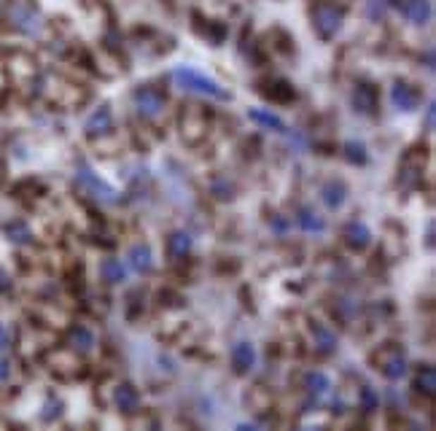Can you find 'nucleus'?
<instances>
[{"instance_id": "36", "label": "nucleus", "mask_w": 436, "mask_h": 431, "mask_svg": "<svg viewBox=\"0 0 436 431\" xmlns=\"http://www.w3.org/2000/svg\"><path fill=\"white\" fill-rule=\"evenodd\" d=\"M6 97V70L0 68V100Z\"/></svg>"}, {"instance_id": "4", "label": "nucleus", "mask_w": 436, "mask_h": 431, "mask_svg": "<svg viewBox=\"0 0 436 431\" xmlns=\"http://www.w3.org/2000/svg\"><path fill=\"white\" fill-rule=\"evenodd\" d=\"M132 103L143 119H156L165 111V94L154 87H137L132 92Z\"/></svg>"}, {"instance_id": "38", "label": "nucleus", "mask_w": 436, "mask_h": 431, "mask_svg": "<svg viewBox=\"0 0 436 431\" xmlns=\"http://www.w3.org/2000/svg\"><path fill=\"white\" fill-rule=\"evenodd\" d=\"M428 246H434V224H428Z\"/></svg>"}, {"instance_id": "2", "label": "nucleus", "mask_w": 436, "mask_h": 431, "mask_svg": "<svg viewBox=\"0 0 436 431\" xmlns=\"http://www.w3.org/2000/svg\"><path fill=\"white\" fill-rule=\"evenodd\" d=\"M178 127H181V138L189 146H199L202 140L208 138L211 130V116L205 113V108L199 106H186L178 116Z\"/></svg>"}, {"instance_id": "15", "label": "nucleus", "mask_w": 436, "mask_h": 431, "mask_svg": "<svg viewBox=\"0 0 436 431\" xmlns=\"http://www.w3.org/2000/svg\"><path fill=\"white\" fill-rule=\"evenodd\" d=\"M401 11L412 25H425L431 19V0H404Z\"/></svg>"}, {"instance_id": "32", "label": "nucleus", "mask_w": 436, "mask_h": 431, "mask_svg": "<svg viewBox=\"0 0 436 431\" xmlns=\"http://www.w3.org/2000/svg\"><path fill=\"white\" fill-rule=\"evenodd\" d=\"M434 124H436V106L434 103H428V111H425V130L431 132V130H434Z\"/></svg>"}, {"instance_id": "10", "label": "nucleus", "mask_w": 436, "mask_h": 431, "mask_svg": "<svg viewBox=\"0 0 436 431\" xmlns=\"http://www.w3.org/2000/svg\"><path fill=\"white\" fill-rule=\"evenodd\" d=\"M113 401H116L119 413H124V416H132V413H137V407H140V394H137L135 385L121 383L119 388H116V394H113Z\"/></svg>"}, {"instance_id": "3", "label": "nucleus", "mask_w": 436, "mask_h": 431, "mask_svg": "<svg viewBox=\"0 0 436 431\" xmlns=\"http://www.w3.org/2000/svg\"><path fill=\"white\" fill-rule=\"evenodd\" d=\"M342 19H345V11L342 8H337V6H331V3H320L316 6V11H313V27L320 38H334L340 27H342Z\"/></svg>"}, {"instance_id": "12", "label": "nucleus", "mask_w": 436, "mask_h": 431, "mask_svg": "<svg viewBox=\"0 0 436 431\" xmlns=\"http://www.w3.org/2000/svg\"><path fill=\"white\" fill-rule=\"evenodd\" d=\"M261 92L267 94L270 100H275V103H291V100L297 97L294 87L288 84L286 78H272V81H264V84H261Z\"/></svg>"}, {"instance_id": "16", "label": "nucleus", "mask_w": 436, "mask_h": 431, "mask_svg": "<svg viewBox=\"0 0 436 431\" xmlns=\"http://www.w3.org/2000/svg\"><path fill=\"white\" fill-rule=\"evenodd\" d=\"M248 119L256 122L259 127H264V130H272V132H286L288 130L286 122L280 116H275L272 111H264V108H251L248 111Z\"/></svg>"}, {"instance_id": "20", "label": "nucleus", "mask_w": 436, "mask_h": 431, "mask_svg": "<svg viewBox=\"0 0 436 431\" xmlns=\"http://www.w3.org/2000/svg\"><path fill=\"white\" fill-rule=\"evenodd\" d=\"M167 251H170V256H175V259H183L189 251H192V235L189 232H173L170 237H167Z\"/></svg>"}, {"instance_id": "19", "label": "nucleus", "mask_w": 436, "mask_h": 431, "mask_svg": "<svg viewBox=\"0 0 436 431\" xmlns=\"http://www.w3.org/2000/svg\"><path fill=\"white\" fill-rule=\"evenodd\" d=\"M313 337H316L318 354L329 356L337 351V337H334V332H331L329 326H323V323H313Z\"/></svg>"}, {"instance_id": "8", "label": "nucleus", "mask_w": 436, "mask_h": 431, "mask_svg": "<svg viewBox=\"0 0 436 431\" xmlns=\"http://www.w3.org/2000/svg\"><path fill=\"white\" fill-rule=\"evenodd\" d=\"M391 103L399 111H415L421 106V92L406 81H396L391 87Z\"/></svg>"}, {"instance_id": "17", "label": "nucleus", "mask_w": 436, "mask_h": 431, "mask_svg": "<svg viewBox=\"0 0 436 431\" xmlns=\"http://www.w3.org/2000/svg\"><path fill=\"white\" fill-rule=\"evenodd\" d=\"M130 264L135 273H151L154 270V256H151V248L146 243H137V246L130 248Z\"/></svg>"}, {"instance_id": "35", "label": "nucleus", "mask_w": 436, "mask_h": 431, "mask_svg": "<svg viewBox=\"0 0 436 431\" xmlns=\"http://www.w3.org/2000/svg\"><path fill=\"white\" fill-rule=\"evenodd\" d=\"M272 227H275L278 232H283V230H286V221H283L280 216H275V218H272Z\"/></svg>"}, {"instance_id": "5", "label": "nucleus", "mask_w": 436, "mask_h": 431, "mask_svg": "<svg viewBox=\"0 0 436 431\" xmlns=\"http://www.w3.org/2000/svg\"><path fill=\"white\" fill-rule=\"evenodd\" d=\"M75 181L81 186H87L89 189L92 194L97 197V200H103V202H108V205H113V202H119V194H116V189L113 186H108L103 178H97L94 173H92L89 168H78V173H75Z\"/></svg>"}, {"instance_id": "21", "label": "nucleus", "mask_w": 436, "mask_h": 431, "mask_svg": "<svg viewBox=\"0 0 436 431\" xmlns=\"http://www.w3.org/2000/svg\"><path fill=\"white\" fill-rule=\"evenodd\" d=\"M320 200H323V205H326V208H331V211L342 208V202H345V186L337 184V181L323 184V189H320Z\"/></svg>"}, {"instance_id": "1", "label": "nucleus", "mask_w": 436, "mask_h": 431, "mask_svg": "<svg viewBox=\"0 0 436 431\" xmlns=\"http://www.w3.org/2000/svg\"><path fill=\"white\" fill-rule=\"evenodd\" d=\"M173 78H175V84H178L181 89H186V92L202 94V97H213V100H232V94L226 92L218 81H213V78H208L205 73L194 70V68L181 65V68L173 70Z\"/></svg>"}, {"instance_id": "28", "label": "nucleus", "mask_w": 436, "mask_h": 431, "mask_svg": "<svg viewBox=\"0 0 436 431\" xmlns=\"http://www.w3.org/2000/svg\"><path fill=\"white\" fill-rule=\"evenodd\" d=\"M377 404H380V399H377V394H375V388H361V407L366 410V413H375L377 410Z\"/></svg>"}, {"instance_id": "31", "label": "nucleus", "mask_w": 436, "mask_h": 431, "mask_svg": "<svg viewBox=\"0 0 436 431\" xmlns=\"http://www.w3.org/2000/svg\"><path fill=\"white\" fill-rule=\"evenodd\" d=\"M385 8H388V0H369V8L366 11H369L372 19H380V16L385 14Z\"/></svg>"}, {"instance_id": "6", "label": "nucleus", "mask_w": 436, "mask_h": 431, "mask_svg": "<svg viewBox=\"0 0 436 431\" xmlns=\"http://www.w3.org/2000/svg\"><path fill=\"white\" fill-rule=\"evenodd\" d=\"M375 361H377V370L382 372L388 380H399V377H404L406 375L404 354H401L399 348H382V351L375 356Z\"/></svg>"}, {"instance_id": "37", "label": "nucleus", "mask_w": 436, "mask_h": 431, "mask_svg": "<svg viewBox=\"0 0 436 431\" xmlns=\"http://www.w3.org/2000/svg\"><path fill=\"white\" fill-rule=\"evenodd\" d=\"M0 289H8V275L6 273H0Z\"/></svg>"}, {"instance_id": "7", "label": "nucleus", "mask_w": 436, "mask_h": 431, "mask_svg": "<svg viewBox=\"0 0 436 431\" xmlns=\"http://www.w3.org/2000/svg\"><path fill=\"white\" fill-rule=\"evenodd\" d=\"M11 25H14L16 30H22L25 35H35V32L41 30V16L38 11L27 6V3H19L11 8Z\"/></svg>"}, {"instance_id": "22", "label": "nucleus", "mask_w": 436, "mask_h": 431, "mask_svg": "<svg viewBox=\"0 0 436 431\" xmlns=\"http://www.w3.org/2000/svg\"><path fill=\"white\" fill-rule=\"evenodd\" d=\"M415 388H418L421 394H425V396H434L436 394V370L431 364L421 367L418 377H415Z\"/></svg>"}, {"instance_id": "29", "label": "nucleus", "mask_w": 436, "mask_h": 431, "mask_svg": "<svg viewBox=\"0 0 436 431\" xmlns=\"http://www.w3.org/2000/svg\"><path fill=\"white\" fill-rule=\"evenodd\" d=\"M213 194H216L218 200H229V197H232V186H229V181H226V178H216V181H213Z\"/></svg>"}, {"instance_id": "33", "label": "nucleus", "mask_w": 436, "mask_h": 431, "mask_svg": "<svg viewBox=\"0 0 436 431\" xmlns=\"http://www.w3.org/2000/svg\"><path fill=\"white\" fill-rule=\"evenodd\" d=\"M8 345H11V337H8V329L0 323V354L3 351H8Z\"/></svg>"}, {"instance_id": "24", "label": "nucleus", "mask_w": 436, "mask_h": 431, "mask_svg": "<svg viewBox=\"0 0 436 431\" xmlns=\"http://www.w3.org/2000/svg\"><path fill=\"white\" fill-rule=\"evenodd\" d=\"M297 221H299V227L304 232H323L326 230V221H323L318 213H313L310 208H301L299 216H297Z\"/></svg>"}, {"instance_id": "14", "label": "nucleus", "mask_w": 436, "mask_h": 431, "mask_svg": "<svg viewBox=\"0 0 436 431\" xmlns=\"http://www.w3.org/2000/svg\"><path fill=\"white\" fill-rule=\"evenodd\" d=\"M353 108L359 113H375L377 111V89L372 84H359L353 89Z\"/></svg>"}, {"instance_id": "25", "label": "nucleus", "mask_w": 436, "mask_h": 431, "mask_svg": "<svg viewBox=\"0 0 436 431\" xmlns=\"http://www.w3.org/2000/svg\"><path fill=\"white\" fill-rule=\"evenodd\" d=\"M3 230H6V235H8V240L16 243V246H27V243L32 240L27 224H22V221H11V224H6Z\"/></svg>"}, {"instance_id": "23", "label": "nucleus", "mask_w": 436, "mask_h": 431, "mask_svg": "<svg viewBox=\"0 0 436 431\" xmlns=\"http://www.w3.org/2000/svg\"><path fill=\"white\" fill-rule=\"evenodd\" d=\"M304 388H307L310 396H316L318 399V396H323V394L331 388V380L323 375V372H310V375L304 377Z\"/></svg>"}, {"instance_id": "11", "label": "nucleus", "mask_w": 436, "mask_h": 431, "mask_svg": "<svg viewBox=\"0 0 436 431\" xmlns=\"http://www.w3.org/2000/svg\"><path fill=\"white\" fill-rule=\"evenodd\" d=\"M342 237H345V243L353 251H363V248L372 243V232L366 230V224H361V221H350L345 230H342Z\"/></svg>"}, {"instance_id": "13", "label": "nucleus", "mask_w": 436, "mask_h": 431, "mask_svg": "<svg viewBox=\"0 0 436 431\" xmlns=\"http://www.w3.org/2000/svg\"><path fill=\"white\" fill-rule=\"evenodd\" d=\"M256 364V351L251 342H237L235 345V351H232V367L237 375H245V372H251Z\"/></svg>"}, {"instance_id": "27", "label": "nucleus", "mask_w": 436, "mask_h": 431, "mask_svg": "<svg viewBox=\"0 0 436 431\" xmlns=\"http://www.w3.org/2000/svg\"><path fill=\"white\" fill-rule=\"evenodd\" d=\"M345 156L353 162V165H363V162H366V149H363V143L347 140L345 143Z\"/></svg>"}, {"instance_id": "9", "label": "nucleus", "mask_w": 436, "mask_h": 431, "mask_svg": "<svg viewBox=\"0 0 436 431\" xmlns=\"http://www.w3.org/2000/svg\"><path fill=\"white\" fill-rule=\"evenodd\" d=\"M111 127H113V113H111L108 106L97 108L89 119H87V124H84V130H87L89 138H103V135L111 132Z\"/></svg>"}, {"instance_id": "18", "label": "nucleus", "mask_w": 436, "mask_h": 431, "mask_svg": "<svg viewBox=\"0 0 436 431\" xmlns=\"http://www.w3.org/2000/svg\"><path fill=\"white\" fill-rule=\"evenodd\" d=\"M68 345L78 351V354H89L94 348V335H92L87 326H73L70 335H68Z\"/></svg>"}, {"instance_id": "34", "label": "nucleus", "mask_w": 436, "mask_h": 431, "mask_svg": "<svg viewBox=\"0 0 436 431\" xmlns=\"http://www.w3.org/2000/svg\"><path fill=\"white\" fill-rule=\"evenodd\" d=\"M8 375H11L8 361H0V383H6V380H8Z\"/></svg>"}, {"instance_id": "26", "label": "nucleus", "mask_w": 436, "mask_h": 431, "mask_svg": "<svg viewBox=\"0 0 436 431\" xmlns=\"http://www.w3.org/2000/svg\"><path fill=\"white\" fill-rule=\"evenodd\" d=\"M100 273L106 277L108 283H121L124 280V267H121L119 259H106V262L100 264Z\"/></svg>"}, {"instance_id": "30", "label": "nucleus", "mask_w": 436, "mask_h": 431, "mask_svg": "<svg viewBox=\"0 0 436 431\" xmlns=\"http://www.w3.org/2000/svg\"><path fill=\"white\" fill-rule=\"evenodd\" d=\"M60 413H62V401L51 396V399L46 401V407H44V413H41V418H44V420H51V418H57Z\"/></svg>"}]
</instances>
